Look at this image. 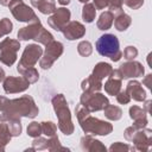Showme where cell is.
<instances>
[{"label":"cell","mask_w":152,"mask_h":152,"mask_svg":"<svg viewBox=\"0 0 152 152\" xmlns=\"http://www.w3.org/2000/svg\"><path fill=\"white\" fill-rule=\"evenodd\" d=\"M70 11L65 7L56 8V11L52 13V15L48 19V24L56 31H62L64 26L70 21Z\"/></svg>","instance_id":"7c38bea8"},{"label":"cell","mask_w":152,"mask_h":152,"mask_svg":"<svg viewBox=\"0 0 152 152\" xmlns=\"http://www.w3.org/2000/svg\"><path fill=\"white\" fill-rule=\"evenodd\" d=\"M142 84L146 86L148 89L152 88V75H151V74H148V75L145 76V78L142 80Z\"/></svg>","instance_id":"b9f144b4"},{"label":"cell","mask_w":152,"mask_h":152,"mask_svg":"<svg viewBox=\"0 0 152 152\" xmlns=\"http://www.w3.org/2000/svg\"><path fill=\"white\" fill-rule=\"evenodd\" d=\"M7 100H8V99H6V97H4V96H0V109L4 107V104L7 102Z\"/></svg>","instance_id":"7bdbcfd3"},{"label":"cell","mask_w":152,"mask_h":152,"mask_svg":"<svg viewBox=\"0 0 152 152\" xmlns=\"http://www.w3.org/2000/svg\"><path fill=\"white\" fill-rule=\"evenodd\" d=\"M121 81H122V77H121V74L119 71V69L112 71V74L108 76V80L107 82L104 83V90L108 95H112V96H115L120 90H121Z\"/></svg>","instance_id":"2e32d148"},{"label":"cell","mask_w":152,"mask_h":152,"mask_svg":"<svg viewBox=\"0 0 152 152\" xmlns=\"http://www.w3.org/2000/svg\"><path fill=\"white\" fill-rule=\"evenodd\" d=\"M49 151H69V148L63 147L59 142V139L57 135L53 137H49V146H48Z\"/></svg>","instance_id":"d6a6232c"},{"label":"cell","mask_w":152,"mask_h":152,"mask_svg":"<svg viewBox=\"0 0 152 152\" xmlns=\"http://www.w3.org/2000/svg\"><path fill=\"white\" fill-rule=\"evenodd\" d=\"M18 38L19 40H28V39H34L36 42L40 43V44H49L50 42L53 40V36L46 31L43 25L40 24V21L37 23H31L30 25L21 27L18 31Z\"/></svg>","instance_id":"277c9868"},{"label":"cell","mask_w":152,"mask_h":152,"mask_svg":"<svg viewBox=\"0 0 152 152\" xmlns=\"http://www.w3.org/2000/svg\"><path fill=\"white\" fill-rule=\"evenodd\" d=\"M17 70L18 72L25 77L30 83H36L39 78V74H38V70L34 68V66H17Z\"/></svg>","instance_id":"d4e9b609"},{"label":"cell","mask_w":152,"mask_h":152,"mask_svg":"<svg viewBox=\"0 0 152 152\" xmlns=\"http://www.w3.org/2000/svg\"><path fill=\"white\" fill-rule=\"evenodd\" d=\"M64 37L68 40H75L78 38H82L86 34V27L83 26V24H81L80 21H69L64 28L62 30Z\"/></svg>","instance_id":"9a60e30c"},{"label":"cell","mask_w":152,"mask_h":152,"mask_svg":"<svg viewBox=\"0 0 152 152\" xmlns=\"http://www.w3.org/2000/svg\"><path fill=\"white\" fill-rule=\"evenodd\" d=\"M119 71L121 74L122 80L126 78H133V77H141L144 76L145 69L140 62L137 61H128L120 65Z\"/></svg>","instance_id":"5bb4252c"},{"label":"cell","mask_w":152,"mask_h":152,"mask_svg":"<svg viewBox=\"0 0 152 152\" xmlns=\"http://www.w3.org/2000/svg\"><path fill=\"white\" fill-rule=\"evenodd\" d=\"M27 135L28 137H32V138H37V137H40L42 134V126H40V122H31L28 126H27Z\"/></svg>","instance_id":"836d02e7"},{"label":"cell","mask_w":152,"mask_h":152,"mask_svg":"<svg viewBox=\"0 0 152 152\" xmlns=\"http://www.w3.org/2000/svg\"><path fill=\"white\" fill-rule=\"evenodd\" d=\"M151 103H152V101H151V100H148V101H146V102H145V110H146V112H148V113H150Z\"/></svg>","instance_id":"ee69618b"},{"label":"cell","mask_w":152,"mask_h":152,"mask_svg":"<svg viewBox=\"0 0 152 152\" xmlns=\"http://www.w3.org/2000/svg\"><path fill=\"white\" fill-rule=\"evenodd\" d=\"M13 28V24L8 18H2L0 20V38L11 33Z\"/></svg>","instance_id":"e575fe53"},{"label":"cell","mask_w":152,"mask_h":152,"mask_svg":"<svg viewBox=\"0 0 152 152\" xmlns=\"http://www.w3.org/2000/svg\"><path fill=\"white\" fill-rule=\"evenodd\" d=\"M43 55V49L38 44H28L18 63L19 66H33Z\"/></svg>","instance_id":"30bf717a"},{"label":"cell","mask_w":152,"mask_h":152,"mask_svg":"<svg viewBox=\"0 0 152 152\" xmlns=\"http://www.w3.org/2000/svg\"><path fill=\"white\" fill-rule=\"evenodd\" d=\"M139 128H137L134 125H132V126H129V127H127L126 129H125V132H124V135H125V139L126 140H132V138L134 137V134L137 133V131H138Z\"/></svg>","instance_id":"60d3db41"},{"label":"cell","mask_w":152,"mask_h":152,"mask_svg":"<svg viewBox=\"0 0 152 152\" xmlns=\"http://www.w3.org/2000/svg\"><path fill=\"white\" fill-rule=\"evenodd\" d=\"M80 2H83V4H87V2H89V0H78Z\"/></svg>","instance_id":"c3c4849f"},{"label":"cell","mask_w":152,"mask_h":152,"mask_svg":"<svg viewBox=\"0 0 152 152\" xmlns=\"http://www.w3.org/2000/svg\"><path fill=\"white\" fill-rule=\"evenodd\" d=\"M122 55H124V58H126L127 61H133L138 56V50L134 46H127Z\"/></svg>","instance_id":"8d00e7d4"},{"label":"cell","mask_w":152,"mask_h":152,"mask_svg":"<svg viewBox=\"0 0 152 152\" xmlns=\"http://www.w3.org/2000/svg\"><path fill=\"white\" fill-rule=\"evenodd\" d=\"M31 5L43 14H51L56 11L55 0H30Z\"/></svg>","instance_id":"44dd1931"},{"label":"cell","mask_w":152,"mask_h":152,"mask_svg":"<svg viewBox=\"0 0 152 152\" xmlns=\"http://www.w3.org/2000/svg\"><path fill=\"white\" fill-rule=\"evenodd\" d=\"M30 82L25 77H14V76H7L4 78V90L7 94H15L25 91L30 87Z\"/></svg>","instance_id":"8fae6325"},{"label":"cell","mask_w":152,"mask_h":152,"mask_svg":"<svg viewBox=\"0 0 152 152\" xmlns=\"http://www.w3.org/2000/svg\"><path fill=\"white\" fill-rule=\"evenodd\" d=\"M6 76H5V71H4V69L0 66V82L1 81H4V78H5Z\"/></svg>","instance_id":"f6af8a7d"},{"label":"cell","mask_w":152,"mask_h":152,"mask_svg":"<svg viewBox=\"0 0 152 152\" xmlns=\"http://www.w3.org/2000/svg\"><path fill=\"white\" fill-rule=\"evenodd\" d=\"M52 107L58 119V128L65 135L74 133V124L71 120V113L68 106V102L62 94H57L52 97Z\"/></svg>","instance_id":"7a4b0ae2"},{"label":"cell","mask_w":152,"mask_h":152,"mask_svg":"<svg viewBox=\"0 0 152 152\" xmlns=\"http://www.w3.org/2000/svg\"><path fill=\"white\" fill-rule=\"evenodd\" d=\"M129 150H134V147H131L129 145H126V144H122V142H114L110 145L109 147V151L112 152H118V151H129Z\"/></svg>","instance_id":"74e56055"},{"label":"cell","mask_w":152,"mask_h":152,"mask_svg":"<svg viewBox=\"0 0 152 152\" xmlns=\"http://www.w3.org/2000/svg\"><path fill=\"white\" fill-rule=\"evenodd\" d=\"M115 96H116V101L121 104H127L131 101V97H129V95L127 94L126 90H120Z\"/></svg>","instance_id":"f35d334b"},{"label":"cell","mask_w":152,"mask_h":152,"mask_svg":"<svg viewBox=\"0 0 152 152\" xmlns=\"http://www.w3.org/2000/svg\"><path fill=\"white\" fill-rule=\"evenodd\" d=\"M94 6L96 10H103L106 7L109 8V11L113 14H120L122 13V0H93Z\"/></svg>","instance_id":"d6986e66"},{"label":"cell","mask_w":152,"mask_h":152,"mask_svg":"<svg viewBox=\"0 0 152 152\" xmlns=\"http://www.w3.org/2000/svg\"><path fill=\"white\" fill-rule=\"evenodd\" d=\"M129 116L134 121V126L137 128H145L147 126V116H146V110L138 107V106H132L129 108Z\"/></svg>","instance_id":"e0dca14e"},{"label":"cell","mask_w":152,"mask_h":152,"mask_svg":"<svg viewBox=\"0 0 152 152\" xmlns=\"http://www.w3.org/2000/svg\"><path fill=\"white\" fill-rule=\"evenodd\" d=\"M127 91V94L129 95L131 99L135 100V101H145L146 100V93L141 87V83L138 81H129L127 83V87L125 89Z\"/></svg>","instance_id":"ac0fdd59"},{"label":"cell","mask_w":152,"mask_h":152,"mask_svg":"<svg viewBox=\"0 0 152 152\" xmlns=\"http://www.w3.org/2000/svg\"><path fill=\"white\" fill-rule=\"evenodd\" d=\"M81 148L88 152H97V151H106V146L100 141L94 139L90 135H84L81 138Z\"/></svg>","instance_id":"ffe728a7"},{"label":"cell","mask_w":152,"mask_h":152,"mask_svg":"<svg viewBox=\"0 0 152 152\" xmlns=\"http://www.w3.org/2000/svg\"><path fill=\"white\" fill-rule=\"evenodd\" d=\"M113 71V68L110 64L108 63H104V62H100L97 63L95 66H94V70H93V74L91 76H94L95 78L102 81L104 77H108Z\"/></svg>","instance_id":"7402d4cb"},{"label":"cell","mask_w":152,"mask_h":152,"mask_svg":"<svg viewBox=\"0 0 152 152\" xmlns=\"http://www.w3.org/2000/svg\"><path fill=\"white\" fill-rule=\"evenodd\" d=\"M95 15H96V8H95V6L93 4H90V2L84 4V6L82 8V19L86 23H91V21H94Z\"/></svg>","instance_id":"f1b7e54d"},{"label":"cell","mask_w":152,"mask_h":152,"mask_svg":"<svg viewBox=\"0 0 152 152\" xmlns=\"http://www.w3.org/2000/svg\"><path fill=\"white\" fill-rule=\"evenodd\" d=\"M122 2L132 10H138L144 5V0H122Z\"/></svg>","instance_id":"ab89813d"},{"label":"cell","mask_w":152,"mask_h":152,"mask_svg":"<svg viewBox=\"0 0 152 152\" xmlns=\"http://www.w3.org/2000/svg\"><path fill=\"white\" fill-rule=\"evenodd\" d=\"M10 11L12 12L13 17L21 23H37L40 21L33 10L28 7L23 0H12L8 5Z\"/></svg>","instance_id":"8992f818"},{"label":"cell","mask_w":152,"mask_h":152,"mask_svg":"<svg viewBox=\"0 0 152 152\" xmlns=\"http://www.w3.org/2000/svg\"><path fill=\"white\" fill-rule=\"evenodd\" d=\"M8 126V129L11 132V135L12 137H18L20 135L21 133V122L19 119H14V120H8V121H5Z\"/></svg>","instance_id":"f546056e"},{"label":"cell","mask_w":152,"mask_h":152,"mask_svg":"<svg viewBox=\"0 0 152 152\" xmlns=\"http://www.w3.org/2000/svg\"><path fill=\"white\" fill-rule=\"evenodd\" d=\"M102 110L104 112V116H106L108 120H112V121H118V120H120L121 116H122V110H121V108L118 107V106H114V104H109V103H108Z\"/></svg>","instance_id":"83f0119b"},{"label":"cell","mask_w":152,"mask_h":152,"mask_svg":"<svg viewBox=\"0 0 152 152\" xmlns=\"http://www.w3.org/2000/svg\"><path fill=\"white\" fill-rule=\"evenodd\" d=\"M63 50L64 48L61 42H56V40L50 42L49 44L45 45V51L39 61V65L44 70L50 69L55 63V61H57L61 57V55L63 53Z\"/></svg>","instance_id":"9c48e42d"},{"label":"cell","mask_w":152,"mask_h":152,"mask_svg":"<svg viewBox=\"0 0 152 152\" xmlns=\"http://www.w3.org/2000/svg\"><path fill=\"white\" fill-rule=\"evenodd\" d=\"M80 103L89 112H99L102 110L109 103V101L107 96L99 91H83L80 97Z\"/></svg>","instance_id":"52a82bcc"},{"label":"cell","mask_w":152,"mask_h":152,"mask_svg":"<svg viewBox=\"0 0 152 152\" xmlns=\"http://www.w3.org/2000/svg\"><path fill=\"white\" fill-rule=\"evenodd\" d=\"M61 5H63V6H65V5H69L70 4V0H57Z\"/></svg>","instance_id":"7dc6e473"},{"label":"cell","mask_w":152,"mask_h":152,"mask_svg":"<svg viewBox=\"0 0 152 152\" xmlns=\"http://www.w3.org/2000/svg\"><path fill=\"white\" fill-rule=\"evenodd\" d=\"M96 50L101 56L109 57L113 62H118L122 57L119 39L116 36H114L112 33H106L97 39Z\"/></svg>","instance_id":"3957f363"},{"label":"cell","mask_w":152,"mask_h":152,"mask_svg":"<svg viewBox=\"0 0 152 152\" xmlns=\"http://www.w3.org/2000/svg\"><path fill=\"white\" fill-rule=\"evenodd\" d=\"M32 146H33L34 151L48 150L49 139H45V138H42V137H37V138H34V140L32 141Z\"/></svg>","instance_id":"d590c367"},{"label":"cell","mask_w":152,"mask_h":152,"mask_svg":"<svg viewBox=\"0 0 152 152\" xmlns=\"http://www.w3.org/2000/svg\"><path fill=\"white\" fill-rule=\"evenodd\" d=\"M113 21H114V14L110 11H106V12H102L100 14L97 23H96V26L99 30L106 31V30H109L112 27Z\"/></svg>","instance_id":"603a6c76"},{"label":"cell","mask_w":152,"mask_h":152,"mask_svg":"<svg viewBox=\"0 0 152 152\" xmlns=\"http://www.w3.org/2000/svg\"><path fill=\"white\" fill-rule=\"evenodd\" d=\"M38 115V107L34 103V100L28 96L24 95L19 99L7 100L4 107L0 109V120L8 121L20 118H36Z\"/></svg>","instance_id":"6da1fadb"},{"label":"cell","mask_w":152,"mask_h":152,"mask_svg":"<svg viewBox=\"0 0 152 152\" xmlns=\"http://www.w3.org/2000/svg\"><path fill=\"white\" fill-rule=\"evenodd\" d=\"M102 81L95 78L94 76H89L86 80L82 81L81 88L83 91H100L102 89Z\"/></svg>","instance_id":"cb8c5ba5"},{"label":"cell","mask_w":152,"mask_h":152,"mask_svg":"<svg viewBox=\"0 0 152 152\" xmlns=\"http://www.w3.org/2000/svg\"><path fill=\"white\" fill-rule=\"evenodd\" d=\"M133 144H134V150L146 152L150 150L151 144H152V131L148 128H140L137 131L134 137L132 138Z\"/></svg>","instance_id":"4fadbf2b"},{"label":"cell","mask_w":152,"mask_h":152,"mask_svg":"<svg viewBox=\"0 0 152 152\" xmlns=\"http://www.w3.org/2000/svg\"><path fill=\"white\" fill-rule=\"evenodd\" d=\"M11 139H12V135L7 124L0 120V152L5 151V146L11 141Z\"/></svg>","instance_id":"484cf974"},{"label":"cell","mask_w":152,"mask_h":152,"mask_svg":"<svg viewBox=\"0 0 152 152\" xmlns=\"http://www.w3.org/2000/svg\"><path fill=\"white\" fill-rule=\"evenodd\" d=\"M78 124L84 133L95 134V135H108L113 131L112 124L100 120L97 118H94L90 115V113H87L83 118L78 119Z\"/></svg>","instance_id":"5b68a950"},{"label":"cell","mask_w":152,"mask_h":152,"mask_svg":"<svg viewBox=\"0 0 152 152\" xmlns=\"http://www.w3.org/2000/svg\"><path fill=\"white\" fill-rule=\"evenodd\" d=\"M113 23H114V26H115V28L118 31H126L129 27L131 23H132V18L128 14L122 12V13L116 15V18H115V20Z\"/></svg>","instance_id":"4316f807"},{"label":"cell","mask_w":152,"mask_h":152,"mask_svg":"<svg viewBox=\"0 0 152 152\" xmlns=\"http://www.w3.org/2000/svg\"><path fill=\"white\" fill-rule=\"evenodd\" d=\"M40 126H42V133H44L45 135H48V137L56 135L57 126L52 121H43V122H40Z\"/></svg>","instance_id":"1f68e13d"},{"label":"cell","mask_w":152,"mask_h":152,"mask_svg":"<svg viewBox=\"0 0 152 152\" xmlns=\"http://www.w3.org/2000/svg\"><path fill=\"white\" fill-rule=\"evenodd\" d=\"M11 1H12V0H0V5H2V6H8Z\"/></svg>","instance_id":"bcb514c9"},{"label":"cell","mask_w":152,"mask_h":152,"mask_svg":"<svg viewBox=\"0 0 152 152\" xmlns=\"http://www.w3.org/2000/svg\"><path fill=\"white\" fill-rule=\"evenodd\" d=\"M20 49L19 40L6 38L0 43V62L11 66L17 61V52Z\"/></svg>","instance_id":"ba28073f"},{"label":"cell","mask_w":152,"mask_h":152,"mask_svg":"<svg viewBox=\"0 0 152 152\" xmlns=\"http://www.w3.org/2000/svg\"><path fill=\"white\" fill-rule=\"evenodd\" d=\"M77 51H78V53H80L81 56H83V57H89V56L91 55V52H93V46H91L90 42H88V40H82V42H80L78 45H77Z\"/></svg>","instance_id":"4dcf8cb0"}]
</instances>
